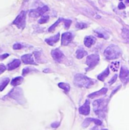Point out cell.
<instances>
[{"mask_svg": "<svg viewBox=\"0 0 129 130\" xmlns=\"http://www.w3.org/2000/svg\"><path fill=\"white\" fill-rule=\"evenodd\" d=\"M20 65H21V61L19 59H14L12 62H11L10 63L8 64V66H7L8 68L7 69H8V70L11 71V70H14L16 68L19 67Z\"/></svg>", "mask_w": 129, "mask_h": 130, "instance_id": "obj_16", "label": "cell"}, {"mask_svg": "<svg viewBox=\"0 0 129 130\" xmlns=\"http://www.w3.org/2000/svg\"><path fill=\"white\" fill-rule=\"evenodd\" d=\"M59 125V123H52L51 126H52V127H53V128H56V127H57Z\"/></svg>", "mask_w": 129, "mask_h": 130, "instance_id": "obj_36", "label": "cell"}, {"mask_svg": "<svg viewBox=\"0 0 129 130\" xmlns=\"http://www.w3.org/2000/svg\"><path fill=\"white\" fill-rule=\"evenodd\" d=\"M119 78L124 85H127L129 82V70L125 66H122L120 70Z\"/></svg>", "mask_w": 129, "mask_h": 130, "instance_id": "obj_8", "label": "cell"}, {"mask_svg": "<svg viewBox=\"0 0 129 130\" xmlns=\"http://www.w3.org/2000/svg\"><path fill=\"white\" fill-rule=\"evenodd\" d=\"M8 56H9V55H8V53H5V54H3V55L0 56V60H2V59H4L7 58Z\"/></svg>", "mask_w": 129, "mask_h": 130, "instance_id": "obj_35", "label": "cell"}, {"mask_svg": "<svg viewBox=\"0 0 129 130\" xmlns=\"http://www.w3.org/2000/svg\"><path fill=\"white\" fill-rule=\"evenodd\" d=\"M107 91H108V89H107L106 88H102L101 90H100V91H96V92H94V93H92V94H89L88 97H89L90 98H98V97H100V96H102V95L106 94L107 93Z\"/></svg>", "mask_w": 129, "mask_h": 130, "instance_id": "obj_13", "label": "cell"}, {"mask_svg": "<svg viewBox=\"0 0 129 130\" xmlns=\"http://www.w3.org/2000/svg\"><path fill=\"white\" fill-rule=\"evenodd\" d=\"M119 67V62H113L111 63L110 68L113 72H117Z\"/></svg>", "mask_w": 129, "mask_h": 130, "instance_id": "obj_24", "label": "cell"}, {"mask_svg": "<svg viewBox=\"0 0 129 130\" xmlns=\"http://www.w3.org/2000/svg\"><path fill=\"white\" fill-rule=\"evenodd\" d=\"M127 2H128V3H129V0H127Z\"/></svg>", "mask_w": 129, "mask_h": 130, "instance_id": "obj_37", "label": "cell"}, {"mask_svg": "<svg viewBox=\"0 0 129 130\" xmlns=\"http://www.w3.org/2000/svg\"><path fill=\"white\" fill-rule=\"evenodd\" d=\"M109 100L99 99L93 103L94 110L95 113L100 118H105L107 112V105Z\"/></svg>", "mask_w": 129, "mask_h": 130, "instance_id": "obj_1", "label": "cell"}, {"mask_svg": "<svg viewBox=\"0 0 129 130\" xmlns=\"http://www.w3.org/2000/svg\"><path fill=\"white\" fill-rule=\"evenodd\" d=\"M59 38H60V34L58 33L56 35H55V36H53V37H49V38L46 39L45 41H46V43H47L49 45L53 46L56 43H57V42L59 41Z\"/></svg>", "mask_w": 129, "mask_h": 130, "instance_id": "obj_14", "label": "cell"}, {"mask_svg": "<svg viewBox=\"0 0 129 130\" xmlns=\"http://www.w3.org/2000/svg\"><path fill=\"white\" fill-rule=\"evenodd\" d=\"M118 8H119V9H125V4H124L123 2H120V3L119 4Z\"/></svg>", "mask_w": 129, "mask_h": 130, "instance_id": "obj_34", "label": "cell"}, {"mask_svg": "<svg viewBox=\"0 0 129 130\" xmlns=\"http://www.w3.org/2000/svg\"><path fill=\"white\" fill-rule=\"evenodd\" d=\"M6 70V67L4 64L2 63H0V75L2 74Z\"/></svg>", "mask_w": 129, "mask_h": 130, "instance_id": "obj_32", "label": "cell"}, {"mask_svg": "<svg viewBox=\"0 0 129 130\" xmlns=\"http://www.w3.org/2000/svg\"><path fill=\"white\" fill-rule=\"evenodd\" d=\"M90 123H92L91 118H87V119H86V120L84 121V123H82V127H83V128L87 127V126L90 124Z\"/></svg>", "mask_w": 129, "mask_h": 130, "instance_id": "obj_27", "label": "cell"}, {"mask_svg": "<svg viewBox=\"0 0 129 130\" xmlns=\"http://www.w3.org/2000/svg\"><path fill=\"white\" fill-rule=\"evenodd\" d=\"M49 15H43V16H42V18L38 21V23H39V24H45V23H46V22L49 21Z\"/></svg>", "mask_w": 129, "mask_h": 130, "instance_id": "obj_25", "label": "cell"}, {"mask_svg": "<svg viewBox=\"0 0 129 130\" xmlns=\"http://www.w3.org/2000/svg\"><path fill=\"white\" fill-rule=\"evenodd\" d=\"M122 55L121 49L116 45H110L104 51V56L108 60H114L120 57Z\"/></svg>", "mask_w": 129, "mask_h": 130, "instance_id": "obj_3", "label": "cell"}, {"mask_svg": "<svg viewBox=\"0 0 129 130\" xmlns=\"http://www.w3.org/2000/svg\"><path fill=\"white\" fill-rule=\"evenodd\" d=\"M26 14L27 13L24 11H21V13L14 20L12 24L16 25L20 29H24L26 25Z\"/></svg>", "mask_w": 129, "mask_h": 130, "instance_id": "obj_6", "label": "cell"}, {"mask_svg": "<svg viewBox=\"0 0 129 130\" xmlns=\"http://www.w3.org/2000/svg\"><path fill=\"white\" fill-rule=\"evenodd\" d=\"M90 103L88 100H87L84 104V105H82L79 108V113L82 115L87 116L90 113Z\"/></svg>", "mask_w": 129, "mask_h": 130, "instance_id": "obj_11", "label": "cell"}, {"mask_svg": "<svg viewBox=\"0 0 129 130\" xmlns=\"http://www.w3.org/2000/svg\"><path fill=\"white\" fill-rule=\"evenodd\" d=\"M102 130H108V129H102Z\"/></svg>", "mask_w": 129, "mask_h": 130, "instance_id": "obj_38", "label": "cell"}, {"mask_svg": "<svg viewBox=\"0 0 129 130\" xmlns=\"http://www.w3.org/2000/svg\"><path fill=\"white\" fill-rule=\"evenodd\" d=\"M10 82V79L8 78H3L0 81V91H2L5 88L6 86L8 85V84Z\"/></svg>", "mask_w": 129, "mask_h": 130, "instance_id": "obj_19", "label": "cell"}, {"mask_svg": "<svg viewBox=\"0 0 129 130\" xmlns=\"http://www.w3.org/2000/svg\"><path fill=\"white\" fill-rule=\"evenodd\" d=\"M59 87L62 89H63L65 91V93H68L69 91H70V85L68 84H66V83H64V82H62V83H59Z\"/></svg>", "mask_w": 129, "mask_h": 130, "instance_id": "obj_22", "label": "cell"}, {"mask_svg": "<svg viewBox=\"0 0 129 130\" xmlns=\"http://www.w3.org/2000/svg\"><path fill=\"white\" fill-rule=\"evenodd\" d=\"M8 95L9 96V98L15 100L17 102H18L21 104H22L24 101V95H23V91H22V89H21L19 88H15L12 89L8 93Z\"/></svg>", "mask_w": 129, "mask_h": 130, "instance_id": "obj_4", "label": "cell"}, {"mask_svg": "<svg viewBox=\"0 0 129 130\" xmlns=\"http://www.w3.org/2000/svg\"><path fill=\"white\" fill-rule=\"evenodd\" d=\"M73 39V34L71 32H65L62 34V45L67 46L69 44Z\"/></svg>", "mask_w": 129, "mask_h": 130, "instance_id": "obj_10", "label": "cell"}, {"mask_svg": "<svg viewBox=\"0 0 129 130\" xmlns=\"http://www.w3.org/2000/svg\"><path fill=\"white\" fill-rule=\"evenodd\" d=\"M96 34L99 37H102V38H106V39H108V35L106 34V33L104 32H100V31H96Z\"/></svg>", "mask_w": 129, "mask_h": 130, "instance_id": "obj_28", "label": "cell"}, {"mask_svg": "<svg viewBox=\"0 0 129 130\" xmlns=\"http://www.w3.org/2000/svg\"><path fill=\"white\" fill-rule=\"evenodd\" d=\"M51 55H52V58L54 59V60H56L57 62H61L65 57L63 53L59 49H55V50H52Z\"/></svg>", "mask_w": 129, "mask_h": 130, "instance_id": "obj_9", "label": "cell"}, {"mask_svg": "<svg viewBox=\"0 0 129 130\" xmlns=\"http://www.w3.org/2000/svg\"><path fill=\"white\" fill-rule=\"evenodd\" d=\"M87 54V52H86L83 48H80V49H78V50L76 51V57H77V59H82V58L84 57Z\"/></svg>", "mask_w": 129, "mask_h": 130, "instance_id": "obj_18", "label": "cell"}, {"mask_svg": "<svg viewBox=\"0 0 129 130\" xmlns=\"http://www.w3.org/2000/svg\"><path fill=\"white\" fill-rule=\"evenodd\" d=\"M84 43L87 47H90L92 45H94L96 43V38L92 36H87L84 38Z\"/></svg>", "mask_w": 129, "mask_h": 130, "instance_id": "obj_15", "label": "cell"}, {"mask_svg": "<svg viewBox=\"0 0 129 130\" xmlns=\"http://www.w3.org/2000/svg\"><path fill=\"white\" fill-rule=\"evenodd\" d=\"M62 21L64 22V24H65V27L66 29H68V28H69V27H70L71 24V20L63 19V20H62Z\"/></svg>", "mask_w": 129, "mask_h": 130, "instance_id": "obj_29", "label": "cell"}, {"mask_svg": "<svg viewBox=\"0 0 129 130\" xmlns=\"http://www.w3.org/2000/svg\"><path fill=\"white\" fill-rule=\"evenodd\" d=\"M120 1H122V0H120Z\"/></svg>", "mask_w": 129, "mask_h": 130, "instance_id": "obj_39", "label": "cell"}, {"mask_svg": "<svg viewBox=\"0 0 129 130\" xmlns=\"http://www.w3.org/2000/svg\"><path fill=\"white\" fill-rule=\"evenodd\" d=\"M100 61V56L97 54H92V55H89L87 57V60H86V64L87 65L88 68L86 69V71H89L93 69L94 68H95L97 64L99 63Z\"/></svg>", "mask_w": 129, "mask_h": 130, "instance_id": "obj_5", "label": "cell"}, {"mask_svg": "<svg viewBox=\"0 0 129 130\" xmlns=\"http://www.w3.org/2000/svg\"><path fill=\"white\" fill-rule=\"evenodd\" d=\"M62 20H63V18H59V19H58V21H56V23H54V24H52L49 28V30H49V32H52V31L55 30V28L59 25V24L61 21H62Z\"/></svg>", "mask_w": 129, "mask_h": 130, "instance_id": "obj_23", "label": "cell"}, {"mask_svg": "<svg viewBox=\"0 0 129 130\" xmlns=\"http://www.w3.org/2000/svg\"><path fill=\"white\" fill-rule=\"evenodd\" d=\"M74 84L80 88H90L94 82L83 74H77L74 78Z\"/></svg>", "mask_w": 129, "mask_h": 130, "instance_id": "obj_2", "label": "cell"}, {"mask_svg": "<svg viewBox=\"0 0 129 130\" xmlns=\"http://www.w3.org/2000/svg\"><path fill=\"white\" fill-rule=\"evenodd\" d=\"M116 79H117V75H115L113 76V78H112V80H111V81H109V83L110 85H113V84L116 81Z\"/></svg>", "mask_w": 129, "mask_h": 130, "instance_id": "obj_33", "label": "cell"}, {"mask_svg": "<svg viewBox=\"0 0 129 130\" xmlns=\"http://www.w3.org/2000/svg\"><path fill=\"white\" fill-rule=\"evenodd\" d=\"M22 47H23V46L19 43H14L13 45V49L14 50H21Z\"/></svg>", "mask_w": 129, "mask_h": 130, "instance_id": "obj_30", "label": "cell"}, {"mask_svg": "<svg viewBox=\"0 0 129 130\" xmlns=\"http://www.w3.org/2000/svg\"><path fill=\"white\" fill-rule=\"evenodd\" d=\"M24 78L23 77H17V78H14L11 80V85L12 86H17L21 84V82H23Z\"/></svg>", "mask_w": 129, "mask_h": 130, "instance_id": "obj_21", "label": "cell"}, {"mask_svg": "<svg viewBox=\"0 0 129 130\" xmlns=\"http://www.w3.org/2000/svg\"><path fill=\"white\" fill-rule=\"evenodd\" d=\"M30 72V68L27 67V68L24 69H23V71H22V75H23V76L27 75Z\"/></svg>", "mask_w": 129, "mask_h": 130, "instance_id": "obj_31", "label": "cell"}, {"mask_svg": "<svg viewBox=\"0 0 129 130\" xmlns=\"http://www.w3.org/2000/svg\"><path fill=\"white\" fill-rule=\"evenodd\" d=\"M109 75V68L107 67V68L106 69L105 71H103L102 73H100V74L97 76V78H98L100 81H104L105 78H106Z\"/></svg>", "mask_w": 129, "mask_h": 130, "instance_id": "obj_17", "label": "cell"}, {"mask_svg": "<svg viewBox=\"0 0 129 130\" xmlns=\"http://www.w3.org/2000/svg\"><path fill=\"white\" fill-rule=\"evenodd\" d=\"M48 10H49V8L46 5H45L43 7H41V8H36V9H32L29 12V16L31 17V18H38L40 16H42Z\"/></svg>", "mask_w": 129, "mask_h": 130, "instance_id": "obj_7", "label": "cell"}, {"mask_svg": "<svg viewBox=\"0 0 129 130\" xmlns=\"http://www.w3.org/2000/svg\"><path fill=\"white\" fill-rule=\"evenodd\" d=\"M21 61L26 65H36L32 54H25L21 56Z\"/></svg>", "mask_w": 129, "mask_h": 130, "instance_id": "obj_12", "label": "cell"}, {"mask_svg": "<svg viewBox=\"0 0 129 130\" xmlns=\"http://www.w3.org/2000/svg\"><path fill=\"white\" fill-rule=\"evenodd\" d=\"M87 27V24H85V23H83V22H78L76 24V27L78 29H84Z\"/></svg>", "mask_w": 129, "mask_h": 130, "instance_id": "obj_26", "label": "cell"}, {"mask_svg": "<svg viewBox=\"0 0 129 130\" xmlns=\"http://www.w3.org/2000/svg\"><path fill=\"white\" fill-rule=\"evenodd\" d=\"M122 37L123 40L126 42L129 43V30L127 28H123L122 31Z\"/></svg>", "mask_w": 129, "mask_h": 130, "instance_id": "obj_20", "label": "cell"}]
</instances>
